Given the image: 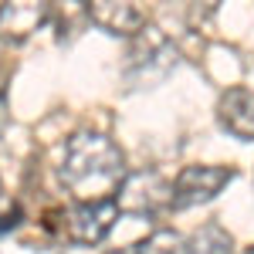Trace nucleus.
Returning a JSON list of instances; mask_svg holds the SVG:
<instances>
[{
  "mask_svg": "<svg viewBox=\"0 0 254 254\" xmlns=\"http://www.w3.org/2000/svg\"><path fill=\"white\" fill-rule=\"evenodd\" d=\"M126 176H129L126 156L105 132L78 129L64 139L58 159V180L75 196V203L116 200Z\"/></svg>",
  "mask_w": 254,
  "mask_h": 254,
  "instance_id": "1",
  "label": "nucleus"
},
{
  "mask_svg": "<svg viewBox=\"0 0 254 254\" xmlns=\"http://www.w3.org/2000/svg\"><path fill=\"white\" fill-rule=\"evenodd\" d=\"M173 68H176V48L159 27L146 24L136 38H129L126 64H122V78L129 88H153V85L170 78Z\"/></svg>",
  "mask_w": 254,
  "mask_h": 254,
  "instance_id": "2",
  "label": "nucleus"
},
{
  "mask_svg": "<svg viewBox=\"0 0 254 254\" xmlns=\"http://www.w3.org/2000/svg\"><path fill=\"white\" fill-rule=\"evenodd\" d=\"M234 180L231 166H210V163H196V166H183L173 180V210H190L200 203H210L227 183Z\"/></svg>",
  "mask_w": 254,
  "mask_h": 254,
  "instance_id": "3",
  "label": "nucleus"
},
{
  "mask_svg": "<svg viewBox=\"0 0 254 254\" xmlns=\"http://www.w3.org/2000/svg\"><path fill=\"white\" fill-rule=\"evenodd\" d=\"M170 200H173V183L156 170L129 173L116 196L119 210H126V214H159L170 207Z\"/></svg>",
  "mask_w": 254,
  "mask_h": 254,
  "instance_id": "4",
  "label": "nucleus"
},
{
  "mask_svg": "<svg viewBox=\"0 0 254 254\" xmlns=\"http://www.w3.org/2000/svg\"><path fill=\"white\" fill-rule=\"evenodd\" d=\"M119 203L116 200H98V203H75L64 214V231L75 244H98L105 234L116 227L119 220Z\"/></svg>",
  "mask_w": 254,
  "mask_h": 254,
  "instance_id": "5",
  "label": "nucleus"
},
{
  "mask_svg": "<svg viewBox=\"0 0 254 254\" xmlns=\"http://www.w3.org/2000/svg\"><path fill=\"white\" fill-rule=\"evenodd\" d=\"M217 119L231 136H237L241 142H251L254 139V92L241 88V85L227 88L217 98Z\"/></svg>",
  "mask_w": 254,
  "mask_h": 254,
  "instance_id": "6",
  "label": "nucleus"
},
{
  "mask_svg": "<svg viewBox=\"0 0 254 254\" xmlns=\"http://www.w3.org/2000/svg\"><path fill=\"white\" fill-rule=\"evenodd\" d=\"M88 24H95L102 31L116 34V38H136L139 31L146 27V10L136 3H88Z\"/></svg>",
  "mask_w": 254,
  "mask_h": 254,
  "instance_id": "7",
  "label": "nucleus"
},
{
  "mask_svg": "<svg viewBox=\"0 0 254 254\" xmlns=\"http://www.w3.org/2000/svg\"><path fill=\"white\" fill-rule=\"evenodd\" d=\"M51 20V3H0V38L24 41Z\"/></svg>",
  "mask_w": 254,
  "mask_h": 254,
  "instance_id": "8",
  "label": "nucleus"
},
{
  "mask_svg": "<svg viewBox=\"0 0 254 254\" xmlns=\"http://www.w3.org/2000/svg\"><path fill=\"white\" fill-rule=\"evenodd\" d=\"M231 248H234L231 234L214 220L200 224L193 234L187 237V254H231Z\"/></svg>",
  "mask_w": 254,
  "mask_h": 254,
  "instance_id": "9",
  "label": "nucleus"
},
{
  "mask_svg": "<svg viewBox=\"0 0 254 254\" xmlns=\"http://www.w3.org/2000/svg\"><path fill=\"white\" fill-rule=\"evenodd\" d=\"M139 254H187V237L176 231H153L146 241H136Z\"/></svg>",
  "mask_w": 254,
  "mask_h": 254,
  "instance_id": "10",
  "label": "nucleus"
},
{
  "mask_svg": "<svg viewBox=\"0 0 254 254\" xmlns=\"http://www.w3.org/2000/svg\"><path fill=\"white\" fill-rule=\"evenodd\" d=\"M109 254H139L136 244H126V248H119V251H109Z\"/></svg>",
  "mask_w": 254,
  "mask_h": 254,
  "instance_id": "11",
  "label": "nucleus"
}]
</instances>
